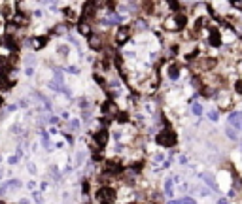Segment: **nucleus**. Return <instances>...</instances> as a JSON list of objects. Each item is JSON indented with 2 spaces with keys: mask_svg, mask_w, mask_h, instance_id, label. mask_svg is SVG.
<instances>
[{
  "mask_svg": "<svg viewBox=\"0 0 242 204\" xmlns=\"http://www.w3.org/2000/svg\"><path fill=\"white\" fill-rule=\"evenodd\" d=\"M78 32L89 38V36H91V27L87 25V23H85V21H81V23H80V25H78Z\"/></svg>",
  "mask_w": 242,
  "mask_h": 204,
  "instance_id": "nucleus-15",
  "label": "nucleus"
},
{
  "mask_svg": "<svg viewBox=\"0 0 242 204\" xmlns=\"http://www.w3.org/2000/svg\"><path fill=\"white\" fill-rule=\"evenodd\" d=\"M102 111H104V116H106V117H117V113H119V106H117L114 100H108L106 104H102Z\"/></svg>",
  "mask_w": 242,
  "mask_h": 204,
  "instance_id": "nucleus-8",
  "label": "nucleus"
},
{
  "mask_svg": "<svg viewBox=\"0 0 242 204\" xmlns=\"http://www.w3.org/2000/svg\"><path fill=\"white\" fill-rule=\"evenodd\" d=\"M133 36V29L129 25H123V27H119L117 32H115V42L117 43H127Z\"/></svg>",
  "mask_w": 242,
  "mask_h": 204,
  "instance_id": "nucleus-4",
  "label": "nucleus"
},
{
  "mask_svg": "<svg viewBox=\"0 0 242 204\" xmlns=\"http://www.w3.org/2000/svg\"><path fill=\"white\" fill-rule=\"evenodd\" d=\"M19 204H30V202H29L27 198H21V200H19Z\"/></svg>",
  "mask_w": 242,
  "mask_h": 204,
  "instance_id": "nucleus-36",
  "label": "nucleus"
},
{
  "mask_svg": "<svg viewBox=\"0 0 242 204\" xmlns=\"http://www.w3.org/2000/svg\"><path fill=\"white\" fill-rule=\"evenodd\" d=\"M49 123H51V125L59 123V117H57V116H49Z\"/></svg>",
  "mask_w": 242,
  "mask_h": 204,
  "instance_id": "nucleus-31",
  "label": "nucleus"
},
{
  "mask_svg": "<svg viewBox=\"0 0 242 204\" xmlns=\"http://www.w3.org/2000/svg\"><path fill=\"white\" fill-rule=\"evenodd\" d=\"M17 108H19L17 104H10V106H8V111H10V113H12V111H17Z\"/></svg>",
  "mask_w": 242,
  "mask_h": 204,
  "instance_id": "nucleus-30",
  "label": "nucleus"
},
{
  "mask_svg": "<svg viewBox=\"0 0 242 204\" xmlns=\"http://www.w3.org/2000/svg\"><path fill=\"white\" fill-rule=\"evenodd\" d=\"M240 130H242V127H240Z\"/></svg>",
  "mask_w": 242,
  "mask_h": 204,
  "instance_id": "nucleus-43",
  "label": "nucleus"
},
{
  "mask_svg": "<svg viewBox=\"0 0 242 204\" xmlns=\"http://www.w3.org/2000/svg\"><path fill=\"white\" fill-rule=\"evenodd\" d=\"M0 29H2V21H0Z\"/></svg>",
  "mask_w": 242,
  "mask_h": 204,
  "instance_id": "nucleus-40",
  "label": "nucleus"
},
{
  "mask_svg": "<svg viewBox=\"0 0 242 204\" xmlns=\"http://www.w3.org/2000/svg\"><path fill=\"white\" fill-rule=\"evenodd\" d=\"M89 2H93V4H99V2H100V0H89Z\"/></svg>",
  "mask_w": 242,
  "mask_h": 204,
  "instance_id": "nucleus-37",
  "label": "nucleus"
},
{
  "mask_svg": "<svg viewBox=\"0 0 242 204\" xmlns=\"http://www.w3.org/2000/svg\"><path fill=\"white\" fill-rule=\"evenodd\" d=\"M180 76H182V66H180L178 62L170 61V62L166 64V78L172 79V81H176V79H180Z\"/></svg>",
  "mask_w": 242,
  "mask_h": 204,
  "instance_id": "nucleus-5",
  "label": "nucleus"
},
{
  "mask_svg": "<svg viewBox=\"0 0 242 204\" xmlns=\"http://www.w3.org/2000/svg\"><path fill=\"white\" fill-rule=\"evenodd\" d=\"M12 23H13L15 27L23 29V27L29 25V15L25 11H15V15H12Z\"/></svg>",
  "mask_w": 242,
  "mask_h": 204,
  "instance_id": "nucleus-7",
  "label": "nucleus"
},
{
  "mask_svg": "<svg viewBox=\"0 0 242 204\" xmlns=\"http://www.w3.org/2000/svg\"><path fill=\"white\" fill-rule=\"evenodd\" d=\"M12 4L10 2H6V4H2L0 6V13H2V17H12Z\"/></svg>",
  "mask_w": 242,
  "mask_h": 204,
  "instance_id": "nucleus-17",
  "label": "nucleus"
},
{
  "mask_svg": "<svg viewBox=\"0 0 242 204\" xmlns=\"http://www.w3.org/2000/svg\"><path fill=\"white\" fill-rule=\"evenodd\" d=\"M57 53L63 55V59H66V57H70V48H68L66 43H59L57 45Z\"/></svg>",
  "mask_w": 242,
  "mask_h": 204,
  "instance_id": "nucleus-16",
  "label": "nucleus"
},
{
  "mask_svg": "<svg viewBox=\"0 0 242 204\" xmlns=\"http://www.w3.org/2000/svg\"><path fill=\"white\" fill-rule=\"evenodd\" d=\"M30 197L34 198V202H36V204H44V197H42V191H32V193H30Z\"/></svg>",
  "mask_w": 242,
  "mask_h": 204,
  "instance_id": "nucleus-19",
  "label": "nucleus"
},
{
  "mask_svg": "<svg viewBox=\"0 0 242 204\" xmlns=\"http://www.w3.org/2000/svg\"><path fill=\"white\" fill-rule=\"evenodd\" d=\"M27 170H29V174H32V176H36V174H38V166H36L32 161L27 165Z\"/></svg>",
  "mask_w": 242,
  "mask_h": 204,
  "instance_id": "nucleus-21",
  "label": "nucleus"
},
{
  "mask_svg": "<svg viewBox=\"0 0 242 204\" xmlns=\"http://www.w3.org/2000/svg\"><path fill=\"white\" fill-rule=\"evenodd\" d=\"M6 161H8V165H10V166H15V165L19 163V155H17V153H15V155H10V157L6 159Z\"/></svg>",
  "mask_w": 242,
  "mask_h": 204,
  "instance_id": "nucleus-20",
  "label": "nucleus"
},
{
  "mask_svg": "<svg viewBox=\"0 0 242 204\" xmlns=\"http://www.w3.org/2000/svg\"><path fill=\"white\" fill-rule=\"evenodd\" d=\"M227 123H229L231 127H235V129H238V130H240V127H242V111H238V110L229 111Z\"/></svg>",
  "mask_w": 242,
  "mask_h": 204,
  "instance_id": "nucleus-6",
  "label": "nucleus"
},
{
  "mask_svg": "<svg viewBox=\"0 0 242 204\" xmlns=\"http://www.w3.org/2000/svg\"><path fill=\"white\" fill-rule=\"evenodd\" d=\"M34 72H36V70H34V66H27V68H25V76H29V78H32Z\"/></svg>",
  "mask_w": 242,
  "mask_h": 204,
  "instance_id": "nucleus-27",
  "label": "nucleus"
},
{
  "mask_svg": "<svg viewBox=\"0 0 242 204\" xmlns=\"http://www.w3.org/2000/svg\"><path fill=\"white\" fill-rule=\"evenodd\" d=\"M0 163H2V157H0Z\"/></svg>",
  "mask_w": 242,
  "mask_h": 204,
  "instance_id": "nucleus-42",
  "label": "nucleus"
},
{
  "mask_svg": "<svg viewBox=\"0 0 242 204\" xmlns=\"http://www.w3.org/2000/svg\"><path fill=\"white\" fill-rule=\"evenodd\" d=\"M89 185H91V181H89V179H83V184H81V193H83V195H89Z\"/></svg>",
  "mask_w": 242,
  "mask_h": 204,
  "instance_id": "nucleus-24",
  "label": "nucleus"
},
{
  "mask_svg": "<svg viewBox=\"0 0 242 204\" xmlns=\"http://www.w3.org/2000/svg\"><path fill=\"white\" fill-rule=\"evenodd\" d=\"M180 165H187V157H185V155L180 157Z\"/></svg>",
  "mask_w": 242,
  "mask_h": 204,
  "instance_id": "nucleus-32",
  "label": "nucleus"
},
{
  "mask_svg": "<svg viewBox=\"0 0 242 204\" xmlns=\"http://www.w3.org/2000/svg\"><path fill=\"white\" fill-rule=\"evenodd\" d=\"M66 72H68V74H74V76H78V74H80V68H78L76 64H70V66L66 68Z\"/></svg>",
  "mask_w": 242,
  "mask_h": 204,
  "instance_id": "nucleus-23",
  "label": "nucleus"
},
{
  "mask_svg": "<svg viewBox=\"0 0 242 204\" xmlns=\"http://www.w3.org/2000/svg\"><path fill=\"white\" fill-rule=\"evenodd\" d=\"M155 142L161 147H174L176 142H178V134L172 129H163L155 134Z\"/></svg>",
  "mask_w": 242,
  "mask_h": 204,
  "instance_id": "nucleus-2",
  "label": "nucleus"
},
{
  "mask_svg": "<svg viewBox=\"0 0 242 204\" xmlns=\"http://www.w3.org/2000/svg\"><path fill=\"white\" fill-rule=\"evenodd\" d=\"M34 17H42V10H36V11H34Z\"/></svg>",
  "mask_w": 242,
  "mask_h": 204,
  "instance_id": "nucleus-35",
  "label": "nucleus"
},
{
  "mask_svg": "<svg viewBox=\"0 0 242 204\" xmlns=\"http://www.w3.org/2000/svg\"><path fill=\"white\" fill-rule=\"evenodd\" d=\"M206 116H208V119H210L212 123H217V121H220V110L214 108V110H210V111L206 113Z\"/></svg>",
  "mask_w": 242,
  "mask_h": 204,
  "instance_id": "nucleus-18",
  "label": "nucleus"
},
{
  "mask_svg": "<svg viewBox=\"0 0 242 204\" xmlns=\"http://www.w3.org/2000/svg\"><path fill=\"white\" fill-rule=\"evenodd\" d=\"M19 106H21V108H27V106H29V98H21V100H19Z\"/></svg>",
  "mask_w": 242,
  "mask_h": 204,
  "instance_id": "nucleus-29",
  "label": "nucleus"
},
{
  "mask_svg": "<svg viewBox=\"0 0 242 204\" xmlns=\"http://www.w3.org/2000/svg\"><path fill=\"white\" fill-rule=\"evenodd\" d=\"M225 136H227L231 142H238V138H240V136H238V129H235V127H231V125L225 129Z\"/></svg>",
  "mask_w": 242,
  "mask_h": 204,
  "instance_id": "nucleus-13",
  "label": "nucleus"
},
{
  "mask_svg": "<svg viewBox=\"0 0 242 204\" xmlns=\"http://www.w3.org/2000/svg\"><path fill=\"white\" fill-rule=\"evenodd\" d=\"M161 161H165V155H163V153H155V155H153V165H157V163H161Z\"/></svg>",
  "mask_w": 242,
  "mask_h": 204,
  "instance_id": "nucleus-26",
  "label": "nucleus"
},
{
  "mask_svg": "<svg viewBox=\"0 0 242 204\" xmlns=\"http://www.w3.org/2000/svg\"><path fill=\"white\" fill-rule=\"evenodd\" d=\"M202 179L206 181V184H208L210 187H216V181H214V178H212L210 174H202Z\"/></svg>",
  "mask_w": 242,
  "mask_h": 204,
  "instance_id": "nucleus-22",
  "label": "nucleus"
},
{
  "mask_svg": "<svg viewBox=\"0 0 242 204\" xmlns=\"http://www.w3.org/2000/svg\"><path fill=\"white\" fill-rule=\"evenodd\" d=\"M216 102H217V110L220 111H233L235 106V93L229 89H220L216 95Z\"/></svg>",
  "mask_w": 242,
  "mask_h": 204,
  "instance_id": "nucleus-1",
  "label": "nucleus"
},
{
  "mask_svg": "<svg viewBox=\"0 0 242 204\" xmlns=\"http://www.w3.org/2000/svg\"><path fill=\"white\" fill-rule=\"evenodd\" d=\"M191 113H193L195 117H202V113H204L202 102H191Z\"/></svg>",
  "mask_w": 242,
  "mask_h": 204,
  "instance_id": "nucleus-11",
  "label": "nucleus"
},
{
  "mask_svg": "<svg viewBox=\"0 0 242 204\" xmlns=\"http://www.w3.org/2000/svg\"><path fill=\"white\" fill-rule=\"evenodd\" d=\"M231 91H233L236 97H242V78H235V79H233Z\"/></svg>",
  "mask_w": 242,
  "mask_h": 204,
  "instance_id": "nucleus-14",
  "label": "nucleus"
},
{
  "mask_svg": "<svg viewBox=\"0 0 242 204\" xmlns=\"http://www.w3.org/2000/svg\"><path fill=\"white\" fill-rule=\"evenodd\" d=\"M27 187H29V189H34V187H36V184H34V181H29V184H27Z\"/></svg>",
  "mask_w": 242,
  "mask_h": 204,
  "instance_id": "nucleus-34",
  "label": "nucleus"
},
{
  "mask_svg": "<svg viewBox=\"0 0 242 204\" xmlns=\"http://www.w3.org/2000/svg\"><path fill=\"white\" fill-rule=\"evenodd\" d=\"M55 147H57V149H64V142H57Z\"/></svg>",
  "mask_w": 242,
  "mask_h": 204,
  "instance_id": "nucleus-33",
  "label": "nucleus"
},
{
  "mask_svg": "<svg viewBox=\"0 0 242 204\" xmlns=\"http://www.w3.org/2000/svg\"><path fill=\"white\" fill-rule=\"evenodd\" d=\"M63 15H64V19H66L68 23H76V21H78V11H74L72 8H64V10H63Z\"/></svg>",
  "mask_w": 242,
  "mask_h": 204,
  "instance_id": "nucleus-10",
  "label": "nucleus"
},
{
  "mask_svg": "<svg viewBox=\"0 0 242 204\" xmlns=\"http://www.w3.org/2000/svg\"><path fill=\"white\" fill-rule=\"evenodd\" d=\"M240 151H242V144H240Z\"/></svg>",
  "mask_w": 242,
  "mask_h": 204,
  "instance_id": "nucleus-41",
  "label": "nucleus"
},
{
  "mask_svg": "<svg viewBox=\"0 0 242 204\" xmlns=\"http://www.w3.org/2000/svg\"><path fill=\"white\" fill-rule=\"evenodd\" d=\"M68 123H70V129H72V130H78V129H80V121H78V119H70Z\"/></svg>",
  "mask_w": 242,
  "mask_h": 204,
  "instance_id": "nucleus-25",
  "label": "nucleus"
},
{
  "mask_svg": "<svg viewBox=\"0 0 242 204\" xmlns=\"http://www.w3.org/2000/svg\"><path fill=\"white\" fill-rule=\"evenodd\" d=\"M2 43H4V40H2V38H0V45H2Z\"/></svg>",
  "mask_w": 242,
  "mask_h": 204,
  "instance_id": "nucleus-39",
  "label": "nucleus"
},
{
  "mask_svg": "<svg viewBox=\"0 0 242 204\" xmlns=\"http://www.w3.org/2000/svg\"><path fill=\"white\" fill-rule=\"evenodd\" d=\"M2 176H4V172H2V168H0V178H2Z\"/></svg>",
  "mask_w": 242,
  "mask_h": 204,
  "instance_id": "nucleus-38",
  "label": "nucleus"
},
{
  "mask_svg": "<svg viewBox=\"0 0 242 204\" xmlns=\"http://www.w3.org/2000/svg\"><path fill=\"white\" fill-rule=\"evenodd\" d=\"M85 159H87V151L85 149L76 151V155H74V166H81L85 163Z\"/></svg>",
  "mask_w": 242,
  "mask_h": 204,
  "instance_id": "nucleus-12",
  "label": "nucleus"
},
{
  "mask_svg": "<svg viewBox=\"0 0 242 204\" xmlns=\"http://www.w3.org/2000/svg\"><path fill=\"white\" fill-rule=\"evenodd\" d=\"M115 197H117L115 189L110 187V185H104V187H100L96 191V200H99V204H114Z\"/></svg>",
  "mask_w": 242,
  "mask_h": 204,
  "instance_id": "nucleus-3",
  "label": "nucleus"
},
{
  "mask_svg": "<svg viewBox=\"0 0 242 204\" xmlns=\"http://www.w3.org/2000/svg\"><path fill=\"white\" fill-rule=\"evenodd\" d=\"M166 2H168V0H166Z\"/></svg>",
  "mask_w": 242,
  "mask_h": 204,
  "instance_id": "nucleus-44",
  "label": "nucleus"
},
{
  "mask_svg": "<svg viewBox=\"0 0 242 204\" xmlns=\"http://www.w3.org/2000/svg\"><path fill=\"white\" fill-rule=\"evenodd\" d=\"M61 119H63V121H70V119H72V117H70V111H63V113H61Z\"/></svg>",
  "mask_w": 242,
  "mask_h": 204,
  "instance_id": "nucleus-28",
  "label": "nucleus"
},
{
  "mask_svg": "<svg viewBox=\"0 0 242 204\" xmlns=\"http://www.w3.org/2000/svg\"><path fill=\"white\" fill-rule=\"evenodd\" d=\"M89 48H91L93 51H102V49H104L102 36H100V34H91V36H89Z\"/></svg>",
  "mask_w": 242,
  "mask_h": 204,
  "instance_id": "nucleus-9",
  "label": "nucleus"
}]
</instances>
